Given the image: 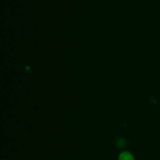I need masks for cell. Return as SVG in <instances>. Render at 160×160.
I'll return each mask as SVG.
<instances>
[{
	"mask_svg": "<svg viewBox=\"0 0 160 160\" xmlns=\"http://www.w3.org/2000/svg\"><path fill=\"white\" fill-rule=\"evenodd\" d=\"M118 160H134V159L131 153L125 151L120 154Z\"/></svg>",
	"mask_w": 160,
	"mask_h": 160,
	"instance_id": "6da1fadb",
	"label": "cell"
},
{
	"mask_svg": "<svg viewBox=\"0 0 160 160\" xmlns=\"http://www.w3.org/2000/svg\"><path fill=\"white\" fill-rule=\"evenodd\" d=\"M124 142L123 141V139H119V141H118V145L120 147H122L123 146V144H124Z\"/></svg>",
	"mask_w": 160,
	"mask_h": 160,
	"instance_id": "7a4b0ae2",
	"label": "cell"
}]
</instances>
